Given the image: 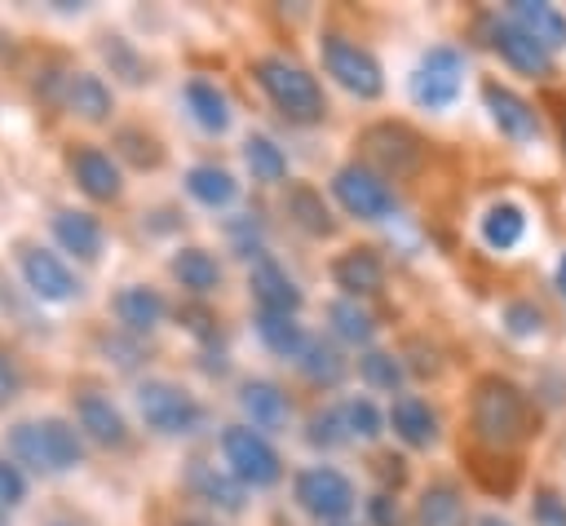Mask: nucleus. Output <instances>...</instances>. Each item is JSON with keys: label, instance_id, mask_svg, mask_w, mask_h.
<instances>
[{"label": "nucleus", "instance_id": "41", "mask_svg": "<svg viewBox=\"0 0 566 526\" xmlns=\"http://www.w3.org/2000/svg\"><path fill=\"white\" fill-rule=\"evenodd\" d=\"M504 323H509L513 336H535V332L544 327V314H539L535 305H526V301H513V305L504 309Z\"/></svg>", "mask_w": 566, "mask_h": 526}, {"label": "nucleus", "instance_id": "10", "mask_svg": "<svg viewBox=\"0 0 566 526\" xmlns=\"http://www.w3.org/2000/svg\"><path fill=\"white\" fill-rule=\"evenodd\" d=\"M460 75H464V53L451 44H433L411 71V97L429 111H447L460 97Z\"/></svg>", "mask_w": 566, "mask_h": 526}, {"label": "nucleus", "instance_id": "28", "mask_svg": "<svg viewBox=\"0 0 566 526\" xmlns=\"http://www.w3.org/2000/svg\"><path fill=\"white\" fill-rule=\"evenodd\" d=\"M168 270H172V278H177L186 292H195V296H208V292L221 283V265H217V256L203 252V248H181V252H172Z\"/></svg>", "mask_w": 566, "mask_h": 526}, {"label": "nucleus", "instance_id": "45", "mask_svg": "<svg viewBox=\"0 0 566 526\" xmlns=\"http://www.w3.org/2000/svg\"><path fill=\"white\" fill-rule=\"evenodd\" d=\"M376 473H380V482H385V486H389V482H394V486H402L407 464H402V455H380V460H376Z\"/></svg>", "mask_w": 566, "mask_h": 526}, {"label": "nucleus", "instance_id": "25", "mask_svg": "<svg viewBox=\"0 0 566 526\" xmlns=\"http://www.w3.org/2000/svg\"><path fill=\"white\" fill-rule=\"evenodd\" d=\"M287 217L305 230V234H318V239H327L332 230H336V217H332V208L323 203V194L314 190V186H305V181H292L287 186Z\"/></svg>", "mask_w": 566, "mask_h": 526}, {"label": "nucleus", "instance_id": "2", "mask_svg": "<svg viewBox=\"0 0 566 526\" xmlns=\"http://www.w3.org/2000/svg\"><path fill=\"white\" fill-rule=\"evenodd\" d=\"M252 75H256L261 93L270 97V106L283 119H292V124H318L327 115V97H323L318 80L301 62H292L283 53H265V57L252 62Z\"/></svg>", "mask_w": 566, "mask_h": 526}, {"label": "nucleus", "instance_id": "18", "mask_svg": "<svg viewBox=\"0 0 566 526\" xmlns=\"http://www.w3.org/2000/svg\"><path fill=\"white\" fill-rule=\"evenodd\" d=\"M416 522H420V526H469V504H464L460 486H455L451 477H433V482L420 491Z\"/></svg>", "mask_w": 566, "mask_h": 526}, {"label": "nucleus", "instance_id": "37", "mask_svg": "<svg viewBox=\"0 0 566 526\" xmlns=\"http://www.w3.org/2000/svg\"><path fill=\"white\" fill-rule=\"evenodd\" d=\"M358 376L371 385V389H385V393H394L398 385H402V362L389 354V349H367L363 358H358Z\"/></svg>", "mask_w": 566, "mask_h": 526}, {"label": "nucleus", "instance_id": "7", "mask_svg": "<svg viewBox=\"0 0 566 526\" xmlns=\"http://www.w3.org/2000/svg\"><path fill=\"white\" fill-rule=\"evenodd\" d=\"M292 495H296V504H301L310 517H318V522H345V517L354 513V504H358L354 482H349L340 469H332V464H310V469H301L296 482H292Z\"/></svg>", "mask_w": 566, "mask_h": 526}, {"label": "nucleus", "instance_id": "42", "mask_svg": "<svg viewBox=\"0 0 566 526\" xmlns=\"http://www.w3.org/2000/svg\"><path fill=\"white\" fill-rule=\"evenodd\" d=\"M22 495H27V477L18 473V464L0 460V508H13V504H22Z\"/></svg>", "mask_w": 566, "mask_h": 526}, {"label": "nucleus", "instance_id": "6", "mask_svg": "<svg viewBox=\"0 0 566 526\" xmlns=\"http://www.w3.org/2000/svg\"><path fill=\"white\" fill-rule=\"evenodd\" d=\"M137 411L164 438H186L203 424V407L172 380H142L137 385Z\"/></svg>", "mask_w": 566, "mask_h": 526}, {"label": "nucleus", "instance_id": "44", "mask_svg": "<svg viewBox=\"0 0 566 526\" xmlns=\"http://www.w3.org/2000/svg\"><path fill=\"white\" fill-rule=\"evenodd\" d=\"M367 513H371V522H376V526H402V513H398V504H394V495H389V491L371 495V499H367Z\"/></svg>", "mask_w": 566, "mask_h": 526}, {"label": "nucleus", "instance_id": "11", "mask_svg": "<svg viewBox=\"0 0 566 526\" xmlns=\"http://www.w3.org/2000/svg\"><path fill=\"white\" fill-rule=\"evenodd\" d=\"M18 265H22V278H27V287H31V296L53 301V305L80 296L75 274L66 270V261H62L57 252H49V248H40V243H18Z\"/></svg>", "mask_w": 566, "mask_h": 526}, {"label": "nucleus", "instance_id": "15", "mask_svg": "<svg viewBox=\"0 0 566 526\" xmlns=\"http://www.w3.org/2000/svg\"><path fill=\"white\" fill-rule=\"evenodd\" d=\"M252 296H256V309H265V314H287V318H296V309H301V287L287 278V270L274 261V256H261L256 265H252Z\"/></svg>", "mask_w": 566, "mask_h": 526}, {"label": "nucleus", "instance_id": "9", "mask_svg": "<svg viewBox=\"0 0 566 526\" xmlns=\"http://www.w3.org/2000/svg\"><path fill=\"white\" fill-rule=\"evenodd\" d=\"M332 194H336V203H340L349 217H358V221H380V217H389V212L398 208L389 181H385L380 172L363 168V164H345V168H336V177H332Z\"/></svg>", "mask_w": 566, "mask_h": 526}, {"label": "nucleus", "instance_id": "21", "mask_svg": "<svg viewBox=\"0 0 566 526\" xmlns=\"http://www.w3.org/2000/svg\"><path fill=\"white\" fill-rule=\"evenodd\" d=\"M509 18H513L526 35H535L548 53L566 49V13H562L557 4H544V0H513V4H509Z\"/></svg>", "mask_w": 566, "mask_h": 526}, {"label": "nucleus", "instance_id": "48", "mask_svg": "<svg viewBox=\"0 0 566 526\" xmlns=\"http://www.w3.org/2000/svg\"><path fill=\"white\" fill-rule=\"evenodd\" d=\"M49 526H75V522H66V517H57V522H49Z\"/></svg>", "mask_w": 566, "mask_h": 526}, {"label": "nucleus", "instance_id": "3", "mask_svg": "<svg viewBox=\"0 0 566 526\" xmlns=\"http://www.w3.org/2000/svg\"><path fill=\"white\" fill-rule=\"evenodd\" d=\"M9 451L35 469V473H66L84 460V438L75 424H66L62 415H44V420H18L9 429Z\"/></svg>", "mask_w": 566, "mask_h": 526}, {"label": "nucleus", "instance_id": "36", "mask_svg": "<svg viewBox=\"0 0 566 526\" xmlns=\"http://www.w3.org/2000/svg\"><path fill=\"white\" fill-rule=\"evenodd\" d=\"M115 150H119L133 168H159V164H164V146H159V137L146 133V128H137V124L115 128Z\"/></svg>", "mask_w": 566, "mask_h": 526}, {"label": "nucleus", "instance_id": "46", "mask_svg": "<svg viewBox=\"0 0 566 526\" xmlns=\"http://www.w3.org/2000/svg\"><path fill=\"white\" fill-rule=\"evenodd\" d=\"M557 292L566 296V252H562V261H557Z\"/></svg>", "mask_w": 566, "mask_h": 526}, {"label": "nucleus", "instance_id": "17", "mask_svg": "<svg viewBox=\"0 0 566 526\" xmlns=\"http://www.w3.org/2000/svg\"><path fill=\"white\" fill-rule=\"evenodd\" d=\"M332 278L336 287H345V296H371L385 287V261L376 256V248H349L332 261Z\"/></svg>", "mask_w": 566, "mask_h": 526}, {"label": "nucleus", "instance_id": "39", "mask_svg": "<svg viewBox=\"0 0 566 526\" xmlns=\"http://www.w3.org/2000/svg\"><path fill=\"white\" fill-rule=\"evenodd\" d=\"M310 446H340V442H349V433H345V415H340V407H323V411H314L310 415Z\"/></svg>", "mask_w": 566, "mask_h": 526}, {"label": "nucleus", "instance_id": "38", "mask_svg": "<svg viewBox=\"0 0 566 526\" xmlns=\"http://www.w3.org/2000/svg\"><path fill=\"white\" fill-rule=\"evenodd\" d=\"M340 415H345V433L358 438V442H371V438H380V429H385V415L376 411L371 398H345V402H340Z\"/></svg>", "mask_w": 566, "mask_h": 526}, {"label": "nucleus", "instance_id": "49", "mask_svg": "<svg viewBox=\"0 0 566 526\" xmlns=\"http://www.w3.org/2000/svg\"><path fill=\"white\" fill-rule=\"evenodd\" d=\"M562 146H566V133H562Z\"/></svg>", "mask_w": 566, "mask_h": 526}, {"label": "nucleus", "instance_id": "19", "mask_svg": "<svg viewBox=\"0 0 566 526\" xmlns=\"http://www.w3.org/2000/svg\"><path fill=\"white\" fill-rule=\"evenodd\" d=\"M239 407L252 415L256 429H283L292 420V398L274 380H243L239 385Z\"/></svg>", "mask_w": 566, "mask_h": 526}, {"label": "nucleus", "instance_id": "47", "mask_svg": "<svg viewBox=\"0 0 566 526\" xmlns=\"http://www.w3.org/2000/svg\"><path fill=\"white\" fill-rule=\"evenodd\" d=\"M478 526H509V522H504V517H495V513H486V517H482Z\"/></svg>", "mask_w": 566, "mask_h": 526}, {"label": "nucleus", "instance_id": "1", "mask_svg": "<svg viewBox=\"0 0 566 526\" xmlns=\"http://www.w3.org/2000/svg\"><path fill=\"white\" fill-rule=\"evenodd\" d=\"M469 429L486 451H509L535 433L531 398L509 376H478L469 398Z\"/></svg>", "mask_w": 566, "mask_h": 526}, {"label": "nucleus", "instance_id": "43", "mask_svg": "<svg viewBox=\"0 0 566 526\" xmlns=\"http://www.w3.org/2000/svg\"><path fill=\"white\" fill-rule=\"evenodd\" d=\"M18 389H22V376H18V362H13V354L0 345V407H9L13 398H18Z\"/></svg>", "mask_w": 566, "mask_h": 526}, {"label": "nucleus", "instance_id": "14", "mask_svg": "<svg viewBox=\"0 0 566 526\" xmlns=\"http://www.w3.org/2000/svg\"><path fill=\"white\" fill-rule=\"evenodd\" d=\"M482 102H486L495 128H500L509 141H535V137H539V115H535V106H531L522 93H513L509 84L486 80V84H482Z\"/></svg>", "mask_w": 566, "mask_h": 526}, {"label": "nucleus", "instance_id": "23", "mask_svg": "<svg viewBox=\"0 0 566 526\" xmlns=\"http://www.w3.org/2000/svg\"><path fill=\"white\" fill-rule=\"evenodd\" d=\"M53 234H57V243H62L71 256H80V261H97V256H102V243H106L102 221H97L93 212H75V208H62V212L53 217Z\"/></svg>", "mask_w": 566, "mask_h": 526}, {"label": "nucleus", "instance_id": "40", "mask_svg": "<svg viewBox=\"0 0 566 526\" xmlns=\"http://www.w3.org/2000/svg\"><path fill=\"white\" fill-rule=\"evenodd\" d=\"M531 517H535V526H566V499L553 486H539L535 504H531Z\"/></svg>", "mask_w": 566, "mask_h": 526}, {"label": "nucleus", "instance_id": "16", "mask_svg": "<svg viewBox=\"0 0 566 526\" xmlns=\"http://www.w3.org/2000/svg\"><path fill=\"white\" fill-rule=\"evenodd\" d=\"M75 420H80V429H84L93 442H102V446H124V442H128V424H124L119 407H115L106 393H97V389L75 393Z\"/></svg>", "mask_w": 566, "mask_h": 526}, {"label": "nucleus", "instance_id": "20", "mask_svg": "<svg viewBox=\"0 0 566 526\" xmlns=\"http://www.w3.org/2000/svg\"><path fill=\"white\" fill-rule=\"evenodd\" d=\"M389 424H394V433H398L407 446H416V451H424V446L438 442V415H433V407H429L424 398H416V393L394 398Z\"/></svg>", "mask_w": 566, "mask_h": 526}, {"label": "nucleus", "instance_id": "13", "mask_svg": "<svg viewBox=\"0 0 566 526\" xmlns=\"http://www.w3.org/2000/svg\"><path fill=\"white\" fill-rule=\"evenodd\" d=\"M491 49H495L517 75H535V80H548V75H553V53H548L535 35H526L509 13L491 22Z\"/></svg>", "mask_w": 566, "mask_h": 526}, {"label": "nucleus", "instance_id": "22", "mask_svg": "<svg viewBox=\"0 0 566 526\" xmlns=\"http://www.w3.org/2000/svg\"><path fill=\"white\" fill-rule=\"evenodd\" d=\"M62 102H66V111H75V115L88 119V124H102V119L115 111L111 88H106L102 75H93V71L66 75V80H62Z\"/></svg>", "mask_w": 566, "mask_h": 526}, {"label": "nucleus", "instance_id": "31", "mask_svg": "<svg viewBox=\"0 0 566 526\" xmlns=\"http://www.w3.org/2000/svg\"><path fill=\"white\" fill-rule=\"evenodd\" d=\"M256 336H261V345H265L270 354H279V358H301L305 345H310V336H305V327H301L296 318H287V314H265V309H256Z\"/></svg>", "mask_w": 566, "mask_h": 526}, {"label": "nucleus", "instance_id": "24", "mask_svg": "<svg viewBox=\"0 0 566 526\" xmlns=\"http://www.w3.org/2000/svg\"><path fill=\"white\" fill-rule=\"evenodd\" d=\"M111 309H115V318H119L133 336H142V332L159 327V318H164V296H159L155 287H146V283H128V287L115 292Z\"/></svg>", "mask_w": 566, "mask_h": 526}, {"label": "nucleus", "instance_id": "5", "mask_svg": "<svg viewBox=\"0 0 566 526\" xmlns=\"http://www.w3.org/2000/svg\"><path fill=\"white\" fill-rule=\"evenodd\" d=\"M318 57H323V71H327L345 93H354L358 102H376V97L385 93V71H380L376 53L363 49L358 40H349V35H340V31H323Z\"/></svg>", "mask_w": 566, "mask_h": 526}, {"label": "nucleus", "instance_id": "8", "mask_svg": "<svg viewBox=\"0 0 566 526\" xmlns=\"http://www.w3.org/2000/svg\"><path fill=\"white\" fill-rule=\"evenodd\" d=\"M221 451H226L230 477H239L243 486H274L283 477L279 451L248 424H226L221 429Z\"/></svg>", "mask_w": 566, "mask_h": 526}, {"label": "nucleus", "instance_id": "33", "mask_svg": "<svg viewBox=\"0 0 566 526\" xmlns=\"http://www.w3.org/2000/svg\"><path fill=\"white\" fill-rule=\"evenodd\" d=\"M97 49H102V57H106L111 75H119L124 84H146V80H150L146 57H142V53L133 49V40H124L119 31H106V35L97 40Z\"/></svg>", "mask_w": 566, "mask_h": 526}, {"label": "nucleus", "instance_id": "4", "mask_svg": "<svg viewBox=\"0 0 566 526\" xmlns=\"http://www.w3.org/2000/svg\"><path fill=\"white\" fill-rule=\"evenodd\" d=\"M358 164L380 172L385 181H402V177H416L420 164H424V137L398 119H380V124H367L358 133Z\"/></svg>", "mask_w": 566, "mask_h": 526}, {"label": "nucleus", "instance_id": "35", "mask_svg": "<svg viewBox=\"0 0 566 526\" xmlns=\"http://www.w3.org/2000/svg\"><path fill=\"white\" fill-rule=\"evenodd\" d=\"M327 318H332V332H336L340 340H349V345H367V340H371V332H376L371 314H367L354 296L332 301V305H327Z\"/></svg>", "mask_w": 566, "mask_h": 526}, {"label": "nucleus", "instance_id": "27", "mask_svg": "<svg viewBox=\"0 0 566 526\" xmlns=\"http://www.w3.org/2000/svg\"><path fill=\"white\" fill-rule=\"evenodd\" d=\"M186 106H190L199 128H208V133H226L230 128V102L212 80H203V75L186 80Z\"/></svg>", "mask_w": 566, "mask_h": 526}, {"label": "nucleus", "instance_id": "34", "mask_svg": "<svg viewBox=\"0 0 566 526\" xmlns=\"http://www.w3.org/2000/svg\"><path fill=\"white\" fill-rule=\"evenodd\" d=\"M243 164L252 168L256 181H283V177H287V155H283V146H279L274 137H265V133H252V137L243 141Z\"/></svg>", "mask_w": 566, "mask_h": 526}, {"label": "nucleus", "instance_id": "30", "mask_svg": "<svg viewBox=\"0 0 566 526\" xmlns=\"http://www.w3.org/2000/svg\"><path fill=\"white\" fill-rule=\"evenodd\" d=\"M186 194L195 203H203V208H226V203H234L239 181L226 168H217V164H195L186 172Z\"/></svg>", "mask_w": 566, "mask_h": 526}, {"label": "nucleus", "instance_id": "32", "mask_svg": "<svg viewBox=\"0 0 566 526\" xmlns=\"http://www.w3.org/2000/svg\"><path fill=\"white\" fill-rule=\"evenodd\" d=\"M522 234H526V212H522L517 203L500 199V203L486 208V217H482V243H486V248L509 252V248L522 243Z\"/></svg>", "mask_w": 566, "mask_h": 526}, {"label": "nucleus", "instance_id": "29", "mask_svg": "<svg viewBox=\"0 0 566 526\" xmlns=\"http://www.w3.org/2000/svg\"><path fill=\"white\" fill-rule=\"evenodd\" d=\"M296 367L305 371V380H314V385H323V389H336V385L345 380V371H349V362H345V354L336 349V340H323V336H310V345H305V354L296 358Z\"/></svg>", "mask_w": 566, "mask_h": 526}, {"label": "nucleus", "instance_id": "26", "mask_svg": "<svg viewBox=\"0 0 566 526\" xmlns=\"http://www.w3.org/2000/svg\"><path fill=\"white\" fill-rule=\"evenodd\" d=\"M190 491H195L203 504H212V508H226V513H239V508H243V482L217 473V469L203 464V460H190Z\"/></svg>", "mask_w": 566, "mask_h": 526}, {"label": "nucleus", "instance_id": "12", "mask_svg": "<svg viewBox=\"0 0 566 526\" xmlns=\"http://www.w3.org/2000/svg\"><path fill=\"white\" fill-rule=\"evenodd\" d=\"M66 172H71L75 186H80L88 199H97V203H111V199H119V190H124L119 164H115L102 146H88V141L66 146Z\"/></svg>", "mask_w": 566, "mask_h": 526}]
</instances>
